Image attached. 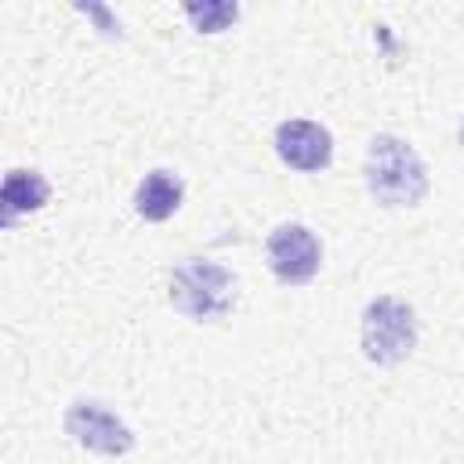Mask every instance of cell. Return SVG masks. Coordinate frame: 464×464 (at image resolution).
<instances>
[{"label":"cell","instance_id":"cell-1","mask_svg":"<svg viewBox=\"0 0 464 464\" xmlns=\"http://www.w3.org/2000/svg\"><path fill=\"white\" fill-rule=\"evenodd\" d=\"M366 185L384 207H413L428 192V170L402 138L377 134L366 152Z\"/></svg>","mask_w":464,"mask_h":464},{"label":"cell","instance_id":"cell-2","mask_svg":"<svg viewBox=\"0 0 464 464\" xmlns=\"http://www.w3.org/2000/svg\"><path fill=\"white\" fill-rule=\"evenodd\" d=\"M170 304L196 323H214L236 304V276L218 261L188 257L170 276Z\"/></svg>","mask_w":464,"mask_h":464},{"label":"cell","instance_id":"cell-3","mask_svg":"<svg viewBox=\"0 0 464 464\" xmlns=\"http://www.w3.org/2000/svg\"><path fill=\"white\" fill-rule=\"evenodd\" d=\"M417 344V319L413 308L395 297H377L362 312V352L377 366L402 362Z\"/></svg>","mask_w":464,"mask_h":464},{"label":"cell","instance_id":"cell-4","mask_svg":"<svg viewBox=\"0 0 464 464\" xmlns=\"http://www.w3.org/2000/svg\"><path fill=\"white\" fill-rule=\"evenodd\" d=\"M65 431L80 446H87L94 453H105V457H123L134 446L130 428L112 410H105L102 402H91V399H80L65 410Z\"/></svg>","mask_w":464,"mask_h":464},{"label":"cell","instance_id":"cell-5","mask_svg":"<svg viewBox=\"0 0 464 464\" xmlns=\"http://www.w3.org/2000/svg\"><path fill=\"white\" fill-rule=\"evenodd\" d=\"M319 261H323V250L312 228L290 221L268 236V265L279 283H308L319 272Z\"/></svg>","mask_w":464,"mask_h":464},{"label":"cell","instance_id":"cell-6","mask_svg":"<svg viewBox=\"0 0 464 464\" xmlns=\"http://www.w3.org/2000/svg\"><path fill=\"white\" fill-rule=\"evenodd\" d=\"M276 152L283 163H290L294 170H323L334 160V138L326 127L312 123V120H286L276 130Z\"/></svg>","mask_w":464,"mask_h":464},{"label":"cell","instance_id":"cell-7","mask_svg":"<svg viewBox=\"0 0 464 464\" xmlns=\"http://www.w3.org/2000/svg\"><path fill=\"white\" fill-rule=\"evenodd\" d=\"M181 196H185V185L178 174L170 170H149L134 192V210L145 218V221H167L178 207H181Z\"/></svg>","mask_w":464,"mask_h":464},{"label":"cell","instance_id":"cell-8","mask_svg":"<svg viewBox=\"0 0 464 464\" xmlns=\"http://www.w3.org/2000/svg\"><path fill=\"white\" fill-rule=\"evenodd\" d=\"M51 196V185L40 170H11L4 178V192H0V210H4V225H14L18 214L40 210Z\"/></svg>","mask_w":464,"mask_h":464},{"label":"cell","instance_id":"cell-9","mask_svg":"<svg viewBox=\"0 0 464 464\" xmlns=\"http://www.w3.org/2000/svg\"><path fill=\"white\" fill-rule=\"evenodd\" d=\"M185 14L199 33H221L239 18L236 4H185Z\"/></svg>","mask_w":464,"mask_h":464},{"label":"cell","instance_id":"cell-10","mask_svg":"<svg viewBox=\"0 0 464 464\" xmlns=\"http://www.w3.org/2000/svg\"><path fill=\"white\" fill-rule=\"evenodd\" d=\"M460 141H464V123H460Z\"/></svg>","mask_w":464,"mask_h":464}]
</instances>
